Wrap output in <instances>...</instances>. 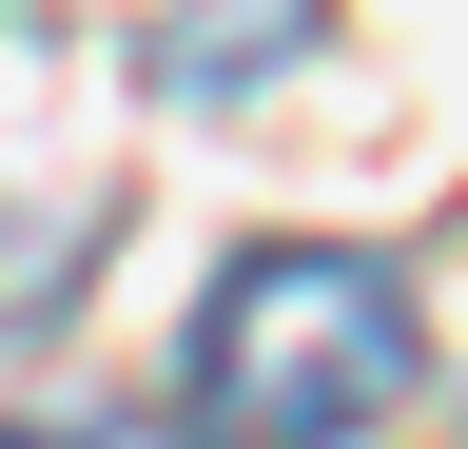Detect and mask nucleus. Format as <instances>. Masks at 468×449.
Segmentation results:
<instances>
[{"instance_id": "1", "label": "nucleus", "mask_w": 468, "mask_h": 449, "mask_svg": "<svg viewBox=\"0 0 468 449\" xmlns=\"http://www.w3.org/2000/svg\"><path fill=\"white\" fill-rule=\"evenodd\" d=\"M430 390V313L351 235H254L196 294V449H371Z\"/></svg>"}, {"instance_id": "2", "label": "nucleus", "mask_w": 468, "mask_h": 449, "mask_svg": "<svg viewBox=\"0 0 468 449\" xmlns=\"http://www.w3.org/2000/svg\"><path fill=\"white\" fill-rule=\"evenodd\" d=\"M0 449H117V430H0Z\"/></svg>"}]
</instances>
